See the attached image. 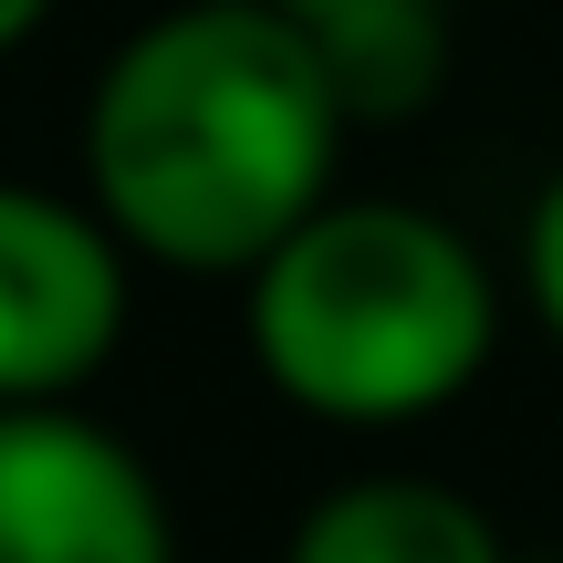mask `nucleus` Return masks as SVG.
I'll return each mask as SVG.
<instances>
[{
	"label": "nucleus",
	"instance_id": "3",
	"mask_svg": "<svg viewBox=\"0 0 563 563\" xmlns=\"http://www.w3.org/2000/svg\"><path fill=\"white\" fill-rule=\"evenodd\" d=\"M125 334V262L84 209L0 188V407L84 386Z\"/></svg>",
	"mask_w": 563,
	"mask_h": 563
},
{
	"label": "nucleus",
	"instance_id": "7",
	"mask_svg": "<svg viewBox=\"0 0 563 563\" xmlns=\"http://www.w3.org/2000/svg\"><path fill=\"white\" fill-rule=\"evenodd\" d=\"M522 272H532V302H543L553 344H563V178L532 199V230H522Z\"/></svg>",
	"mask_w": 563,
	"mask_h": 563
},
{
	"label": "nucleus",
	"instance_id": "6",
	"mask_svg": "<svg viewBox=\"0 0 563 563\" xmlns=\"http://www.w3.org/2000/svg\"><path fill=\"white\" fill-rule=\"evenodd\" d=\"M292 563H501L481 501L439 481H344L302 511Z\"/></svg>",
	"mask_w": 563,
	"mask_h": 563
},
{
	"label": "nucleus",
	"instance_id": "8",
	"mask_svg": "<svg viewBox=\"0 0 563 563\" xmlns=\"http://www.w3.org/2000/svg\"><path fill=\"white\" fill-rule=\"evenodd\" d=\"M42 11H53V0H0V53H11V42H21V32H32V21H42Z\"/></svg>",
	"mask_w": 563,
	"mask_h": 563
},
{
	"label": "nucleus",
	"instance_id": "2",
	"mask_svg": "<svg viewBox=\"0 0 563 563\" xmlns=\"http://www.w3.org/2000/svg\"><path fill=\"white\" fill-rule=\"evenodd\" d=\"M490 323H501V292L481 251L449 220L386 199H323L251 272V355L313 418L386 428L449 407L481 376Z\"/></svg>",
	"mask_w": 563,
	"mask_h": 563
},
{
	"label": "nucleus",
	"instance_id": "4",
	"mask_svg": "<svg viewBox=\"0 0 563 563\" xmlns=\"http://www.w3.org/2000/svg\"><path fill=\"white\" fill-rule=\"evenodd\" d=\"M0 563H167V501L125 439L0 407Z\"/></svg>",
	"mask_w": 563,
	"mask_h": 563
},
{
	"label": "nucleus",
	"instance_id": "1",
	"mask_svg": "<svg viewBox=\"0 0 563 563\" xmlns=\"http://www.w3.org/2000/svg\"><path fill=\"white\" fill-rule=\"evenodd\" d=\"M344 104L272 0H188L95 84L84 167L104 220L178 272H262L323 209Z\"/></svg>",
	"mask_w": 563,
	"mask_h": 563
},
{
	"label": "nucleus",
	"instance_id": "5",
	"mask_svg": "<svg viewBox=\"0 0 563 563\" xmlns=\"http://www.w3.org/2000/svg\"><path fill=\"white\" fill-rule=\"evenodd\" d=\"M272 11L313 42L344 125H355V115L397 125V115H418V104L439 95V63H449L439 0H272Z\"/></svg>",
	"mask_w": 563,
	"mask_h": 563
}]
</instances>
